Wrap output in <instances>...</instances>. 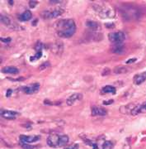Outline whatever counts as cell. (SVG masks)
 <instances>
[{
    "mask_svg": "<svg viewBox=\"0 0 146 149\" xmlns=\"http://www.w3.org/2000/svg\"><path fill=\"white\" fill-rule=\"evenodd\" d=\"M74 27H76V25H75V22H74L73 19H62V20L57 22V24H56L57 32L70 29Z\"/></svg>",
    "mask_w": 146,
    "mask_h": 149,
    "instance_id": "6da1fadb",
    "label": "cell"
},
{
    "mask_svg": "<svg viewBox=\"0 0 146 149\" xmlns=\"http://www.w3.org/2000/svg\"><path fill=\"white\" fill-rule=\"evenodd\" d=\"M65 10L63 9H56L52 11H49V10H45L41 13V15L43 18L45 19H51V18H57L59 16H60L63 13H64Z\"/></svg>",
    "mask_w": 146,
    "mask_h": 149,
    "instance_id": "7a4b0ae2",
    "label": "cell"
},
{
    "mask_svg": "<svg viewBox=\"0 0 146 149\" xmlns=\"http://www.w3.org/2000/svg\"><path fill=\"white\" fill-rule=\"evenodd\" d=\"M108 38H109L110 42L114 43V44L122 43L125 39V34L123 32H111L108 35Z\"/></svg>",
    "mask_w": 146,
    "mask_h": 149,
    "instance_id": "3957f363",
    "label": "cell"
},
{
    "mask_svg": "<svg viewBox=\"0 0 146 149\" xmlns=\"http://www.w3.org/2000/svg\"><path fill=\"white\" fill-rule=\"evenodd\" d=\"M50 50L51 52L57 56H61L64 52V44L60 41H56L50 45Z\"/></svg>",
    "mask_w": 146,
    "mask_h": 149,
    "instance_id": "277c9868",
    "label": "cell"
},
{
    "mask_svg": "<svg viewBox=\"0 0 146 149\" xmlns=\"http://www.w3.org/2000/svg\"><path fill=\"white\" fill-rule=\"evenodd\" d=\"M99 14L102 18H112L115 17V10L112 7L101 9Z\"/></svg>",
    "mask_w": 146,
    "mask_h": 149,
    "instance_id": "5b68a950",
    "label": "cell"
},
{
    "mask_svg": "<svg viewBox=\"0 0 146 149\" xmlns=\"http://www.w3.org/2000/svg\"><path fill=\"white\" fill-rule=\"evenodd\" d=\"M60 137L57 134L50 135L47 138V144L51 147H59V143H60Z\"/></svg>",
    "mask_w": 146,
    "mask_h": 149,
    "instance_id": "8992f818",
    "label": "cell"
},
{
    "mask_svg": "<svg viewBox=\"0 0 146 149\" xmlns=\"http://www.w3.org/2000/svg\"><path fill=\"white\" fill-rule=\"evenodd\" d=\"M40 140V136H26V135H21L20 136V141L22 143L25 144H30L32 143L37 142Z\"/></svg>",
    "mask_w": 146,
    "mask_h": 149,
    "instance_id": "52a82bcc",
    "label": "cell"
},
{
    "mask_svg": "<svg viewBox=\"0 0 146 149\" xmlns=\"http://www.w3.org/2000/svg\"><path fill=\"white\" fill-rule=\"evenodd\" d=\"M83 99V95L79 93H75L74 95H70L66 100L67 105H69V106H72L75 103H77L78 101H80Z\"/></svg>",
    "mask_w": 146,
    "mask_h": 149,
    "instance_id": "ba28073f",
    "label": "cell"
},
{
    "mask_svg": "<svg viewBox=\"0 0 146 149\" xmlns=\"http://www.w3.org/2000/svg\"><path fill=\"white\" fill-rule=\"evenodd\" d=\"M39 89H40V85L38 83H35V84H32L23 87L22 91H24L26 94H28V95H31V94L38 92Z\"/></svg>",
    "mask_w": 146,
    "mask_h": 149,
    "instance_id": "9c48e42d",
    "label": "cell"
},
{
    "mask_svg": "<svg viewBox=\"0 0 146 149\" xmlns=\"http://www.w3.org/2000/svg\"><path fill=\"white\" fill-rule=\"evenodd\" d=\"M1 116L3 118L7 119H16L19 113L15 111H12V110H6V109H1Z\"/></svg>",
    "mask_w": 146,
    "mask_h": 149,
    "instance_id": "30bf717a",
    "label": "cell"
},
{
    "mask_svg": "<svg viewBox=\"0 0 146 149\" xmlns=\"http://www.w3.org/2000/svg\"><path fill=\"white\" fill-rule=\"evenodd\" d=\"M76 32V27H72L70 29H67L65 31H60V32H57V34L59 37H63V38H68L72 37L73 35Z\"/></svg>",
    "mask_w": 146,
    "mask_h": 149,
    "instance_id": "8fae6325",
    "label": "cell"
},
{
    "mask_svg": "<svg viewBox=\"0 0 146 149\" xmlns=\"http://www.w3.org/2000/svg\"><path fill=\"white\" fill-rule=\"evenodd\" d=\"M86 26L88 27L90 30H92V32H97V31L101 30V28H102L100 23L97 22H95V21H90V20L87 21Z\"/></svg>",
    "mask_w": 146,
    "mask_h": 149,
    "instance_id": "7c38bea8",
    "label": "cell"
},
{
    "mask_svg": "<svg viewBox=\"0 0 146 149\" xmlns=\"http://www.w3.org/2000/svg\"><path fill=\"white\" fill-rule=\"evenodd\" d=\"M146 80V71L135 74L133 78V82L135 85H141Z\"/></svg>",
    "mask_w": 146,
    "mask_h": 149,
    "instance_id": "4fadbf2b",
    "label": "cell"
},
{
    "mask_svg": "<svg viewBox=\"0 0 146 149\" xmlns=\"http://www.w3.org/2000/svg\"><path fill=\"white\" fill-rule=\"evenodd\" d=\"M135 104H128L126 105H123L120 108V112H121L124 114H131V112L134 109V108L135 107Z\"/></svg>",
    "mask_w": 146,
    "mask_h": 149,
    "instance_id": "5bb4252c",
    "label": "cell"
},
{
    "mask_svg": "<svg viewBox=\"0 0 146 149\" xmlns=\"http://www.w3.org/2000/svg\"><path fill=\"white\" fill-rule=\"evenodd\" d=\"M107 113V111L105 109L95 106L92 109V115L93 116H105Z\"/></svg>",
    "mask_w": 146,
    "mask_h": 149,
    "instance_id": "9a60e30c",
    "label": "cell"
},
{
    "mask_svg": "<svg viewBox=\"0 0 146 149\" xmlns=\"http://www.w3.org/2000/svg\"><path fill=\"white\" fill-rule=\"evenodd\" d=\"M2 72L4 74H18L19 70L17 67L14 66H5L2 69Z\"/></svg>",
    "mask_w": 146,
    "mask_h": 149,
    "instance_id": "2e32d148",
    "label": "cell"
},
{
    "mask_svg": "<svg viewBox=\"0 0 146 149\" xmlns=\"http://www.w3.org/2000/svg\"><path fill=\"white\" fill-rule=\"evenodd\" d=\"M112 52L116 54H122L125 52V46L123 42L114 44V47L112 48Z\"/></svg>",
    "mask_w": 146,
    "mask_h": 149,
    "instance_id": "e0dca14e",
    "label": "cell"
},
{
    "mask_svg": "<svg viewBox=\"0 0 146 149\" xmlns=\"http://www.w3.org/2000/svg\"><path fill=\"white\" fill-rule=\"evenodd\" d=\"M88 37L91 39V41L97 42V41L102 40V38H103V36H102V34H101V33H99V32H92L91 33H88Z\"/></svg>",
    "mask_w": 146,
    "mask_h": 149,
    "instance_id": "ac0fdd59",
    "label": "cell"
},
{
    "mask_svg": "<svg viewBox=\"0 0 146 149\" xmlns=\"http://www.w3.org/2000/svg\"><path fill=\"white\" fill-rule=\"evenodd\" d=\"M113 71L115 74H125L129 71V68L126 67L125 65H118V66H116L115 68H114Z\"/></svg>",
    "mask_w": 146,
    "mask_h": 149,
    "instance_id": "d6986e66",
    "label": "cell"
},
{
    "mask_svg": "<svg viewBox=\"0 0 146 149\" xmlns=\"http://www.w3.org/2000/svg\"><path fill=\"white\" fill-rule=\"evenodd\" d=\"M31 17H32V14H31V11L26 10V11H25L22 14L20 15V17H19V19H20V21L26 22V21H29L30 19L31 18Z\"/></svg>",
    "mask_w": 146,
    "mask_h": 149,
    "instance_id": "ffe728a7",
    "label": "cell"
},
{
    "mask_svg": "<svg viewBox=\"0 0 146 149\" xmlns=\"http://www.w3.org/2000/svg\"><path fill=\"white\" fill-rule=\"evenodd\" d=\"M116 91V88L113 87L112 85H106L102 89V93H103V94H109V93L115 94Z\"/></svg>",
    "mask_w": 146,
    "mask_h": 149,
    "instance_id": "44dd1931",
    "label": "cell"
},
{
    "mask_svg": "<svg viewBox=\"0 0 146 149\" xmlns=\"http://www.w3.org/2000/svg\"><path fill=\"white\" fill-rule=\"evenodd\" d=\"M69 141V137L67 135H61L60 137V143H59V147H64L66 144H68Z\"/></svg>",
    "mask_w": 146,
    "mask_h": 149,
    "instance_id": "7402d4cb",
    "label": "cell"
},
{
    "mask_svg": "<svg viewBox=\"0 0 146 149\" xmlns=\"http://www.w3.org/2000/svg\"><path fill=\"white\" fill-rule=\"evenodd\" d=\"M0 19H1V22L3 23L4 25L9 26L11 24V20H10V18L8 17L4 16V15H1V18H0Z\"/></svg>",
    "mask_w": 146,
    "mask_h": 149,
    "instance_id": "603a6c76",
    "label": "cell"
},
{
    "mask_svg": "<svg viewBox=\"0 0 146 149\" xmlns=\"http://www.w3.org/2000/svg\"><path fill=\"white\" fill-rule=\"evenodd\" d=\"M112 146H113V144L112 143V142H110V141H106L103 143V145H102V149H112Z\"/></svg>",
    "mask_w": 146,
    "mask_h": 149,
    "instance_id": "cb8c5ba5",
    "label": "cell"
},
{
    "mask_svg": "<svg viewBox=\"0 0 146 149\" xmlns=\"http://www.w3.org/2000/svg\"><path fill=\"white\" fill-rule=\"evenodd\" d=\"M21 146L22 147L23 149H36L38 147L32 146V145H30V144H25V143H21Z\"/></svg>",
    "mask_w": 146,
    "mask_h": 149,
    "instance_id": "d4e9b609",
    "label": "cell"
},
{
    "mask_svg": "<svg viewBox=\"0 0 146 149\" xmlns=\"http://www.w3.org/2000/svg\"><path fill=\"white\" fill-rule=\"evenodd\" d=\"M146 113V101L144 102L143 104H141L140 107V113Z\"/></svg>",
    "mask_w": 146,
    "mask_h": 149,
    "instance_id": "484cf974",
    "label": "cell"
},
{
    "mask_svg": "<svg viewBox=\"0 0 146 149\" xmlns=\"http://www.w3.org/2000/svg\"><path fill=\"white\" fill-rule=\"evenodd\" d=\"M50 65V62L48 61V62H44V63H42V65H41L40 66H39V70H45L46 68H48L49 66Z\"/></svg>",
    "mask_w": 146,
    "mask_h": 149,
    "instance_id": "4316f807",
    "label": "cell"
},
{
    "mask_svg": "<svg viewBox=\"0 0 146 149\" xmlns=\"http://www.w3.org/2000/svg\"><path fill=\"white\" fill-rule=\"evenodd\" d=\"M41 56H42V52H36V54H35L33 57H31V61H34V60H38V59L41 58Z\"/></svg>",
    "mask_w": 146,
    "mask_h": 149,
    "instance_id": "83f0119b",
    "label": "cell"
},
{
    "mask_svg": "<svg viewBox=\"0 0 146 149\" xmlns=\"http://www.w3.org/2000/svg\"><path fill=\"white\" fill-rule=\"evenodd\" d=\"M110 73H111V70H110L109 68H104L103 70H102V76H108V74H110Z\"/></svg>",
    "mask_w": 146,
    "mask_h": 149,
    "instance_id": "f1b7e54d",
    "label": "cell"
},
{
    "mask_svg": "<svg viewBox=\"0 0 146 149\" xmlns=\"http://www.w3.org/2000/svg\"><path fill=\"white\" fill-rule=\"evenodd\" d=\"M41 48H42V43L37 42L36 44H35V49L37 51V52H41Z\"/></svg>",
    "mask_w": 146,
    "mask_h": 149,
    "instance_id": "f546056e",
    "label": "cell"
},
{
    "mask_svg": "<svg viewBox=\"0 0 146 149\" xmlns=\"http://www.w3.org/2000/svg\"><path fill=\"white\" fill-rule=\"evenodd\" d=\"M28 3H29V6H30L31 9H34V7L37 5L38 2L37 1H29Z\"/></svg>",
    "mask_w": 146,
    "mask_h": 149,
    "instance_id": "4dcf8cb0",
    "label": "cell"
},
{
    "mask_svg": "<svg viewBox=\"0 0 146 149\" xmlns=\"http://www.w3.org/2000/svg\"><path fill=\"white\" fill-rule=\"evenodd\" d=\"M105 26L107 27V28H113V27H115V24H114L113 22H107V23H106Z\"/></svg>",
    "mask_w": 146,
    "mask_h": 149,
    "instance_id": "1f68e13d",
    "label": "cell"
},
{
    "mask_svg": "<svg viewBox=\"0 0 146 149\" xmlns=\"http://www.w3.org/2000/svg\"><path fill=\"white\" fill-rule=\"evenodd\" d=\"M1 42H4V43H8V42H11V40L12 39L10 38V37H7V38H2L1 37Z\"/></svg>",
    "mask_w": 146,
    "mask_h": 149,
    "instance_id": "d6a6232c",
    "label": "cell"
},
{
    "mask_svg": "<svg viewBox=\"0 0 146 149\" xmlns=\"http://www.w3.org/2000/svg\"><path fill=\"white\" fill-rule=\"evenodd\" d=\"M65 149H78V144H74V145H71V146L66 147Z\"/></svg>",
    "mask_w": 146,
    "mask_h": 149,
    "instance_id": "836d02e7",
    "label": "cell"
},
{
    "mask_svg": "<svg viewBox=\"0 0 146 149\" xmlns=\"http://www.w3.org/2000/svg\"><path fill=\"white\" fill-rule=\"evenodd\" d=\"M135 61H136V58H131V59H130V60L126 61V64H131Z\"/></svg>",
    "mask_w": 146,
    "mask_h": 149,
    "instance_id": "e575fe53",
    "label": "cell"
},
{
    "mask_svg": "<svg viewBox=\"0 0 146 149\" xmlns=\"http://www.w3.org/2000/svg\"><path fill=\"white\" fill-rule=\"evenodd\" d=\"M113 102H114L113 100H108V101H104V102H103V104H104V105H109V104H112Z\"/></svg>",
    "mask_w": 146,
    "mask_h": 149,
    "instance_id": "d590c367",
    "label": "cell"
},
{
    "mask_svg": "<svg viewBox=\"0 0 146 149\" xmlns=\"http://www.w3.org/2000/svg\"><path fill=\"white\" fill-rule=\"evenodd\" d=\"M12 93H13V90H12L11 89H7V93H6V96H7V97H10L11 95H12Z\"/></svg>",
    "mask_w": 146,
    "mask_h": 149,
    "instance_id": "8d00e7d4",
    "label": "cell"
},
{
    "mask_svg": "<svg viewBox=\"0 0 146 149\" xmlns=\"http://www.w3.org/2000/svg\"><path fill=\"white\" fill-rule=\"evenodd\" d=\"M8 3H10L11 5H13V1H8Z\"/></svg>",
    "mask_w": 146,
    "mask_h": 149,
    "instance_id": "74e56055",
    "label": "cell"
}]
</instances>
